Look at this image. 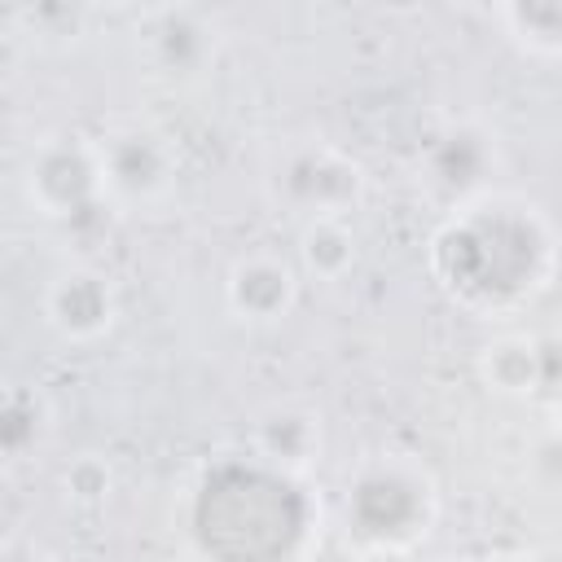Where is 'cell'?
Returning <instances> with one entry per match:
<instances>
[{
	"label": "cell",
	"instance_id": "obj_1",
	"mask_svg": "<svg viewBox=\"0 0 562 562\" xmlns=\"http://www.w3.org/2000/svg\"><path fill=\"white\" fill-rule=\"evenodd\" d=\"M316 531V505L299 474L268 461H215L189 501V536L206 562H299Z\"/></svg>",
	"mask_w": 562,
	"mask_h": 562
},
{
	"label": "cell",
	"instance_id": "obj_2",
	"mask_svg": "<svg viewBox=\"0 0 562 562\" xmlns=\"http://www.w3.org/2000/svg\"><path fill=\"white\" fill-rule=\"evenodd\" d=\"M430 268L457 303L501 312L549 285L553 237L531 206L479 202L435 233Z\"/></svg>",
	"mask_w": 562,
	"mask_h": 562
},
{
	"label": "cell",
	"instance_id": "obj_3",
	"mask_svg": "<svg viewBox=\"0 0 562 562\" xmlns=\"http://www.w3.org/2000/svg\"><path fill=\"white\" fill-rule=\"evenodd\" d=\"M435 522V487L422 465L382 457L369 461L347 487V527L364 544H417Z\"/></svg>",
	"mask_w": 562,
	"mask_h": 562
},
{
	"label": "cell",
	"instance_id": "obj_4",
	"mask_svg": "<svg viewBox=\"0 0 562 562\" xmlns=\"http://www.w3.org/2000/svg\"><path fill=\"white\" fill-rule=\"evenodd\" d=\"M26 189H31V202L48 220L75 224L79 215H88L105 198V162H101V149L88 145V140H79V136L44 140L35 149V158H31Z\"/></svg>",
	"mask_w": 562,
	"mask_h": 562
},
{
	"label": "cell",
	"instance_id": "obj_5",
	"mask_svg": "<svg viewBox=\"0 0 562 562\" xmlns=\"http://www.w3.org/2000/svg\"><path fill=\"white\" fill-rule=\"evenodd\" d=\"M281 189L299 211H312L316 220H338V211L360 202L364 171L356 158H347L338 149L307 145V149L290 154V162L281 167Z\"/></svg>",
	"mask_w": 562,
	"mask_h": 562
},
{
	"label": "cell",
	"instance_id": "obj_6",
	"mask_svg": "<svg viewBox=\"0 0 562 562\" xmlns=\"http://www.w3.org/2000/svg\"><path fill=\"white\" fill-rule=\"evenodd\" d=\"M114 316H119L114 285H110V277H101L92 268H75L66 277H57L48 290V321L70 342H92V338L110 334Z\"/></svg>",
	"mask_w": 562,
	"mask_h": 562
},
{
	"label": "cell",
	"instance_id": "obj_7",
	"mask_svg": "<svg viewBox=\"0 0 562 562\" xmlns=\"http://www.w3.org/2000/svg\"><path fill=\"white\" fill-rule=\"evenodd\" d=\"M101 162H105V189L127 198V202H145L158 198L171 180V154L154 132H119L101 145Z\"/></svg>",
	"mask_w": 562,
	"mask_h": 562
},
{
	"label": "cell",
	"instance_id": "obj_8",
	"mask_svg": "<svg viewBox=\"0 0 562 562\" xmlns=\"http://www.w3.org/2000/svg\"><path fill=\"white\" fill-rule=\"evenodd\" d=\"M294 268L277 255H246L228 272V307L241 321H281L294 307Z\"/></svg>",
	"mask_w": 562,
	"mask_h": 562
},
{
	"label": "cell",
	"instance_id": "obj_9",
	"mask_svg": "<svg viewBox=\"0 0 562 562\" xmlns=\"http://www.w3.org/2000/svg\"><path fill=\"white\" fill-rule=\"evenodd\" d=\"M492 162H496V154H492L487 132H479V127H470V123L448 127V132L430 145V158H426L430 180H435L443 193H457V198H461V193H474V189L487 180Z\"/></svg>",
	"mask_w": 562,
	"mask_h": 562
},
{
	"label": "cell",
	"instance_id": "obj_10",
	"mask_svg": "<svg viewBox=\"0 0 562 562\" xmlns=\"http://www.w3.org/2000/svg\"><path fill=\"white\" fill-rule=\"evenodd\" d=\"M316 443H321V430H316V422H312L307 413H299V408H277V413H268V417L259 422V430H255V452H259V461L285 470V474H299V470L316 457Z\"/></svg>",
	"mask_w": 562,
	"mask_h": 562
},
{
	"label": "cell",
	"instance_id": "obj_11",
	"mask_svg": "<svg viewBox=\"0 0 562 562\" xmlns=\"http://www.w3.org/2000/svg\"><path fill=\"white\" fill-rule=\"evenodd\" d=\"M483 378L492 391L501 395H536L544 391V378H540V338H522V334H509V338H496L487 351H483Z\"/></svg>",
	"mask_w": 562,
	"mask_h": 562
},
{
	"label": "cell",
	"instance_id": "obj_12",
	"mask_svg": "<svg viewBox=\"0 0 562 562\" xmlns=\"http://www.w3.org/2000/svg\"><path fill=\"white\" fill-rule=\"evenodd\" d=\"M154 53H158V61L167 70H180V75L198 70L206 61V53H211V31H206V22L198 13L167 9L158 18V26H154Z\"/></svg>",
	"mask_w": 562,
	"mask_h": 562
},
{
	"label": "cell",
	"instance_id": "obj_13",
	"mask_svg": "<svg viewBox=\"0 0 562 562\" xmlns=\"http://www.w3.org/2000/svg\"><path fill=\"white\" fill-rule=\"evenodd\" d=\"M299 255H303V268L321 281H338L351 272L356 263V237L342 220H312L299 237Z\"/></svg>",
	"mask_w": 562,
	"mask_h": 562
},
{
	"label": "cell",
	"instance_id": "obj_14",
	"mask_svg": "<svg viewBox=\"0 0 562 562\" xmlns=\"http://www.w3.org/2000/svg\"><path fill=\"white\" fill-rule=\"evenodd\" d=\"M509 35L540 57H562V0H514L501 9Z\"/></svg>",
	"mask_w": 562,
	"mask_h": 562
},
{
	"label": "cell",
	"instance_id": "obj_15",
	"mask_svg": "<svg viewBox=\"0 0 562 562\" xmlns=\"http://www.w3.org/2000/svg\"><path fill=\"white\" fill-rule=\"evenodd\" d=\"M44 435V400L31 391H9L0 408V448L4 457H22Z\"/></svg>",
	"mask_w": 562,
	"mask_h": 562
},
{
	"label": "cell",
	"instance_id": "obj_16",
	"mask_svg": "<svg viewBox=\"0 0 562 562\" xmlns=\"http://www.w3.org/2000/svg\"><path fill=\"white\" fill-rule=\"evenodd\" d=\"M110 487H114V474H110V465H105L101 457H79V461H70V465L61 470V492H66L75 505H83V509L101 505V501L110 496Z\"/></svg>",
	"mask_w": 562,
	"mask_h": 562
},
{
	"label": "cell",
	"instance_id": "obj_17",
	"mask_svg": "<svg viewBox=\"0 0 562 562\" xmlns=\"http://www.w3.org/2000/svg\"><path fill=\"white\" fill-rule=\"evenodd\" d=\"M356 562H413L408 549H395V544H364V553Z\"/></svg>",
	"mask_w": 562,
	"mask_h": 562
},
{
	"label": "cell",
	"instance_id": "obj_18",
	"mask_svg": "<svg viewBox=\"0 0 562 562\" xmlns=\"http://www.w3.org/2000/svg\"><path fill=\"white\" fill-rule=\"evenodd\" d=\"M0 562H53V553H44V549H31V544H22V549H18V544H9Z\"/></svg>",
	"mask_w": 562,
	"mask_h": 562
},
{
	"label": "cell",
	"instance_id": "obj_19",
	"mask_svg": "<svg viewBox=\"0 0 562 562\" xmlns=\"http://www.w3.org/2000/svg\"><path fill=\"white\" fill-rule=\"evenodd\" d=\"M553 426H558V435H562V391H553Z\"/></svg>",
	"mask_w": 562,
	"mask_h": 562
},
{
	"label": "cell",
	"instance_id": "obj_20",
	"mask_svg": "<svg viewBox=\"0 0 562 562\" xmlns=\"http://www.w3.org/2000/svg\"><path fill=\"white\" fill-rule=\"evenodd\" d=\"M492 562H536L531 553H501V558H492Z\"/></svg>",
	"mask_w": 562,
	"mask_h": 562
}]
</instances>
